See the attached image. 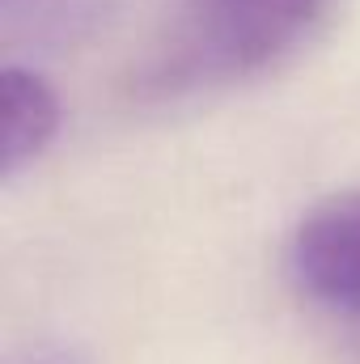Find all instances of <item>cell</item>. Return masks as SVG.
<instances>
[{"mask_svg": "<svg viewBox=\"0 0 360 364\" xmlns=\"http://www.w3.org/2000/svg\"><path fill=\"white\" fill-rule=\"evenodd\" d=\"M331 0H186L170 73L191 85L242 81L305 43Z\"/></svg>", "mask_w": 360, "mask_h": 364, "instance_id": "obj_1", "label": "cell"}, {"mask_svg": "<svg viewBox=\"0 0 360 364\" xmlns=\"http://www.w3.org/2000/svg\"><path fill=\"white\" fill-rule=\"evenodd\" d=\"M284 267L309 305L360 318V186L318 199L297 220Z\"/></svg>", "mask_w": 360, "mask_h": 364, "instance_id": "obj_2", "label": "cell"}, {"mask_svg": "<svg viewBox=\"0 0 360 364\" xmlns=\"http://www.w3.org/2000/svg\"><path fill=\"white\" fill-rule=\"evenodd\" d=\"M0 123H4V136H0V174L4 178H17L21 170H30L60 136V123H64V102L60 90L34 73V68H21V64H4L0 73Z\"/></svg>", "mask_w": 360, "mask_h": 364, "instance_id": "obj_3", "label": "cell"}, {"mask_svg": "<svg viewBox=\"0 0 360 364\" xmlns=\"http://www.w3.org/2000/svg\"><path fill=\"white\" fill-rule=\"evenodd\" d=\"M21 364H85L73 348H38V352H26Z\"/></svg>", "mask_w": 360, "mask_h": 364, "instance_id": "obj_4", "label": "cell"}]
</instances>
